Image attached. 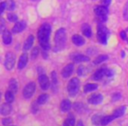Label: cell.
I'll return each mask as SVG.
<instances>
[{"label": "cell", "instance_id": "6da1fadb", "mask_svg": "<svg viewBox=\"0 0 128 126\" xmlns=\"http://www.w3.org/2000/svg\"><path fill=\"white\" fill-rule=\"evenodd\" d=\"M50 34H51V26L49 24H43L38 31V39L40 46L43 50L48 51L50 49Z\"/></svg>", "mask_w": 128, "mask_h": 126}, {"label": "cell", "instance_id": "7a4b0ae2", "mask_svg": "<svg viewBox=\"0 0 128 126\" xmlns=\"http://www.w3.org/2000/svg\"><path fill=\"white\" fill-rule=\"evenodd\" d=\"M54 42L55 46L58 49L62 50L65 48L67 42V33L66 30L64 28H60L56 32L54 36Z\"/></svg>", "mask_w": 128, "mask_h": 126}, {"label": "cell", "instance_id": "3957f363", "mask_svg": "<svg viewBox=\"0 0 128 126\" xmlns=\"http://www.w3.org/2000/svg\"><path fill=\"white\" fill-rule=\"evenodd\" d=\"M80 88V81L77 77H74L68 82V93L70 96H75L78 94Z\"/></svg>", "mask_w": 128, "mask_h": 126}, {"label": "cell", "instance_id": "277c9868", "mask_svg": "<svg viewBox=\"0 0 128 126\" xmlns=\"http://www.w3.org/2000/svg\"><path fill=\"white\" fill-rule=\"evenodd\" d=\"M98 40L100 44L106 45L107 43V38H108V30L106 26H104L102 24H99L98 26Z\"/></svg>", "mask_w": 128, "mask_h": 126}, {"label": "cell", "instance_id": "5b68a950", "mask_svg": "<svg viewBox=\"0 0 128 126\" xmlns=\"http://www.w3.org/2000/svg\"><path fill=\"white\" fill-rule=\"evenodd\" d=\"M95 13L96 17L100 19V21L104 22L107 18V14H108V9L107 6L104 5H98L95 7Z\"/></svg>", "mask_w": 128, "mask_h": 126}, {"label": "cell", "instance_id": "8992f818", "mask_svg": "<svg viewBox=\"0 0 128 126\" xmlns=\"http://www.w3.org/2000/svg\"><path fill=\"white\" fill-rule=\"evenodd\" d=\"M36 90V84L34 82H31L26 85L23 89V96L25 99H30L34 96V92Z\"/></svg>", "mask_w": 128, "mask_h": 126}, {"label": "cell", "instance_id": "52a82bcc", "mask_svg": "<svg viewBox=\"0 0 128 126\" xmlns=\"http://www.w3.org/2000/svg\"><path fill=\"white\" fill-rule=\"evenodd\" d=\"M15 64V54L12 53H7L4 59V68L7 70H12L14 68Z\"/></svg>", "mask_w": 128, "mask_h": 126}, {"label": "cell", "instance_id": "ba28073f", "mask_svg": "<svg viewBox=\"0 0 128 126\" xmlns=\"http://www.w3.org/2000/svg\"><path fill=\"white\" fill-rule=\"evenodd\" d=\"M107 71L108 68H101L99 69H98L93 75V79L95 81H100L104 78V76H107Z\"/></svg>", "mask_w": 128, "mask_h": 126}, {"label": "cell", "instance_id": "9c48e42d", "mask_svg": "<svg viewBox=\"0 0 128 126\" xmlns=\"http://www.w3.org/2000/svg\"><path fill=\"white\" fill-rule=\"evenodd\" d=\"M73 73H74V64H72V63L65 66L63 68V69L62 70V75L65 79L68 78L70 75H72Z\"/></svg>", "mask_w": 128, "mask_h": 126}, {"label": "cell", "instance_id": "30bf717a", "mask_svg": "<svg viewBox=\"0 0 128 126\" xmlns=\"http://www.w3.org/2000/svg\"><path fill=\"white\" fill-rule=\"evenodd\" d=\"M102 101H103V96L101 94H92L88 98L89 103L93 105L99 104V103H102Z\"/></svg>", "mask_w": 128, "mask_h": 126}, {"label": "cell", "instance_id": "8fae6325", "mask_svg": "<svg viewBox=\"0 0 128 126\" xmlns=\"http://www.w3.org/2000/svg\"><path fill=\"white\" fill-rule=\"evenodd\" d=\"M39 82H40V88L43 89V90H46L50 86L48 77L46 76V75H40Z\"/></svg>", "mask_w": 128, "mask_h": 126}, {"label": "cell", "instance_id": "7c38bea8", "mask_svg": "<svg viewBox=\"0 0 128 126\" xmlns=\"http://www.w3.org/2000/svg\"><path fill=\"white\" fill-rule=\"evenodd\" d=\"M26 27V23L25 21L17 22L14 26L12 27V32L13 33H20V32H23V31L25 30Z\"/></svg>", "mask_w": 128, "mask_h": 126}, {"label": "cell", "instance_id": "4fadbf2b", "mask_svg": "<svg viewBox=\"0 0 128 126\" xmlns=\"http://www.w3.org/2000/svg\"><path fill=\"white\" fill-rule=\"evenodd\" d=\"M71 59L73 60L74 62L76 63H80V62H85L89 61L90 59L88 56H85L84 54H81V53H76V54L72 55Z\"/></svg>", "mask_w": 128, "mask_h": 126}, {"label": "cell", "instance_id": "5bb4252c", "mask_svg": "<svg viewBox=\"0 0 128 126\" xmlns=\"http://www.w3.org/2000/svg\"><path fill=\"white\" fill-rule=\"evenodd\" d=\"M72 42L74 43V45L77 46H81L82 45L85 44V39H84V37H82L81 35H78V34H75L72 37Z\"/></svg>", "mask_w": 128, "mask_h": 126}, {"label": "cell", "instance_id": "9a60e30c", "mask_svg": "<svg viewBox=\"0 0 128 126\" xmlns=\"http://www.w3.org/2000/svg\"><path fill=\"white\" fill-rule=\"evenodd\" d=\"M12 40V33L7 30H6L3 32V42L4 45H10Z\"/></svg>", "mask_w": 128, "mask_h": 126}, {"label": "cell", "instance_id": "2e32d148", "mask_svg": "<svg viewBox=\"0 0 128 126\" xmlns=\"http://www.w3.org/2000/svg\"><path fill=\"white\" fill-rule=\"evenodd\" d=\"M27 63V55L26 53L20 55V60H18V68L20 70L23 69L26 66Z\"/></svg>", "mask_w": 128, "mask_h": 126}, {"label": "cell", "instance_id": "e0dca14e", "mask_svg": "<svg viewBox=\"0 0 128 126\" xmlns=\"http://www.w3.org/2000/svg\"><path fill=\"white\" fill-rule=\"evenodd\" d=\"M72 105H71V103H70V101H68V100L65 99L63 100V101L60 103V110H62V112H68V110L71 109Z\"/></svg>", "mask_w": 128, "mask_h": 126}, {"label": "cell", "instance_id": "ac0fdd59", "mask_svg": "<svg viewBox=\"0 0 128 126\" xmlns=\"http://www.w3.org/2000/svg\"><path fill=\"white\" fill-rule=\"evenodd\" d=\"M1 115L2 116H8L11 114L12 112V106L10 105V103H4L1 106Z\"/></svg>", "mask_w": 128, "mask_h": 126}, {"label": "cell", "instance_id": "d6986e66", "mask_svg": "<svg viewBox=\"0 0 128 126\" xmlns=\"http://www.w3.org/2000/svg\"><path fill=\"white\" fill-rule=\"evenodd\" d=\"M126 106H121L119 107V108L116 109L115 110L113 111V113H112V116L114 117V118H118V117H122L123 115L124 114V112H126Z\"/></svg>", "mask_w": 128, "mask_h": 126}, {"label": "cell", "instance_id": "ffe728a7", "mask_svg": "<svg viewBox=\"0 0 128 126\" xmlns=\"http://www.w3.org/2000/svg\"><path fill=\"white\" fill-rule=\"evenodd\" d=\"M82 32L87 38H90L92 36V31H91L90 26L88 24H84V25H82Z\"/></svg>", "mask_w": 128, "mask_h": 126}, {"label": "cell", "instance_id": "44dd1931", "mask_svg": "<svg viewBox=\"0 0 128 126\" xmlns=\"http://www.w3.org/2000/svg\"><path fill=\"white\" fill-rule=\"evenodd\" d=\"M34 36H32V35L28 36V38H27L26 40L25 44H24V46H23L24 51H27V50L30 49V48L32 47V44H34Z\"/></svg>", "mask_w": 128, "mask_h": 126}, {"label": "cell", "instance_id": "7402d4cb", "mask_svg": "<svg viewBox=\"0 0 128 126\" xmlns=\"http://www.w3.org/2000/svg\"><path fill=\"white\" fill-rule=\"evenodd\" d=\"M102 117L101 115H94L91 118V122L95 126H102Z\"/></svg>", "mask_w": 128, "mask_h": 126}, {"label": "cell", "instance_id": "603a6c76", "mask_svg": "<svg viewBox=\"0 0 128 126\" xmlns=\"http://www.w3.org/2000/svg\"><path fill=\"white\" fill-rule=\"evenodd\" d=\"M98 89V85L95 83H87L84 87V91L85 93H90L91 91H94Z\"/></svg>", "mask_w": 128, "mask_h": 126}, {"label": "cell", "instance_id": "cb8c5ba5", "mask_svg": "<svg viewBox=\"0 0 128 126\" xmlns=\"http://www.w3.org/2000/svg\"><path fill=\"white\" fill-rule=\"evenodd\" d=\"M4 99H6V102L7 103H12L13 101H14V94H13L12 91L8 90L6 91V95H4Z\"/></svg>", "mask_w": 128, "mask_h": 126}, {"label": "cell", "instance_id": "d4e9b609", "mask_svg": "<svg viewBox=\"0 0 128 126\" xmlns=\"http://www.w3.org/2000/svg\"><path fill=\"white\" fill-rule=\"evenodd\" d=\"M88 68L84 66H80L78 68H77V75L80 77H84V76H86L88 75Z\"/></svg>", "mask_w": 128, "mask_h": 126}, {"label": "cell", "instance_id": "484cf974", "mask_svg": "<svg viewBox=\"0 0 128 126\" xmlns=\"http://www.w3.org/2000/svg\"><path fill=\"white\" fill-rule=\"evenodd\" d=\"M9 88L10 90L12 91L13 93H16L18 91V82L15 79H12L9 82Z\"/></svg>", "mask_w": 128, "mask_h": 126}, {"label": "cell", "instance_id": "4316f807", "mask_svg": "<svg viewBox=\"0 0 128 126\" xmlns=\"http://www.w3.org/2000/svg\"><path fill=\"white\" fill-rule=\"evenodd\" d=\"M114 119L115 118H114V117L112 115L103 117V118H102V126H106L107 124H109L110 122H112Z\"/></svg>", "mask_w": 128, "mask_h": 126}, {"label": "cell", "instance_id": "83f0119b", "mask_svg": "<svg viewBox=\"0 0 128 126\" xmlns=\"http://www.w3.org/2000/svg\"><path fill=\"white\" fill-rule=\"evenodd\" d=\"M4 4H6V10H8V11H13L16 7V4L13 0H6Z\"/></svg>", "mask_w": 128, "mask_h": 126}, {"label": "cell", "instance_id": "f1b7e54d", "mask_svg": "<svg viewBox=\"0 0 128 126\" xmlns=\"http://www.w3.org/2000/svg\"><path fill=\"white\" fill-rule=\"evenodd\" d=\"M48 95L42 94V95H40L39 97H38L37 103H38V104H39V105H43V104H45L46 102H48Z\"/></svg>", "mask_w": 128, "mask_h": 126}, {"label": "cell", "instance_id": "f546056e", "mask_svg": "<svg viewBox=\"0 0 128 126\" xmlns=\"http://www.w3.org/2000/svg\"><path fill=\"white\" fill-rule=\"evenodd\" d=\"M108 59V56L107 55H104V54H102V55H99L98 57H96V60H94V65H98L102 62L105 61V60Z\"/></svg>", "mask_w": 128, "mask_h": 126}, {"label": "cell", "instance_id": "4dcf8cb0", "mask_svg": "<svg viewBox=\"0 0 128 126\" xmlns=\"http://www.w3.org/2000/svg\"><path fill=\"white\" fill-rule=\"evenodd\" d=\"M66 122L68 123L70 126H75L76 119H75V117H74V116L72 115V114H68V117H67V119H66Z\"/></svg>", "mask_w": 128, "mask_h": 126}, {"label": "cell", "instance_id": "1f68e13d", "mask_svg": "<svg viewBox=\"0 0 128 126\" xmlns=\"http://www.w3.org/2000/svg\"><path fill=\"white\" fill-rule=\"evenodd\" d=\"M7 19L10 22H16L18 20V16L14 13H9L7 15Z\"/></svg>", "mask_w": 128, "mask_h": 126}, {"label": "cell", "instance_id": "d6a6232c", "mask_svg": "<svg viewBox=\"0 0 128 126\" xmlns=\"http://www.w3.org/2000/svg\"><path fill=\"white\" fill-rule=\"evenodd\" d=\"M51 77H52V81H53V85L56 86L57 83H58V78H57V74L56 72H52L51 74Z\"/></svg>", "mask_w": 128, "mask_h": 126}, {"label": "cell", "instance_id": "836d02e7", "mask_svg": "<svg viewBox=\"0 0 128 126\" xmlns=\"http://www.w3.org/2000/svg\"><path fill=\"white\" fill-rule=\"evenodd\" d=\"M38 54H39V48L38 47H34L32 51V53H31V56H32V59L34 60L35 58H37Z\"/></svg>", "mask_w": 128, "mask_h": 126}, {"label": "cell", "instance_id": "e575fe53", "mask_svg": "<svg viewBox=\"0 0 128 126\" xmlns=\"http://www.w3.org/2000/svg\"><path fill=\"white\" fill-rule=\"evenodd\" d=\"M12 122V119L10 118V117H7V118H4V119H3L2 124H3V125L7 126V125H9V124H11Z\"/></svg>", "mask_w": 128, "mask_h": 126}, {"label": "cell", "instance_id": "d590c367", "mask_svg": "<svg viewBox=\"0 0 128 126\" xmlns=\"http://www.w3.org/2000/svg\"><path fill=\"white\" fill-rule=\"evenodd\" d=\"M124 18L126 20L128 21V6L126 5L124 6Z\"/></svg>", "mask_w": 128, "mask_h": 126}, {"label": "cell", "instance_id": "8d00e7d4", "mask_svg": "<svg viewBox=\"0 0 128 126\" xmlns=\"http://www.w3.org/2000/svg\"><path fill=\"white\" fill-rule=\"evenodd\" d=\"M0 23H1V25H0V29L2 31V32H4L6 29H4V25H6V22H4V18H1L0 19Z\"/></svg>", "mask_w": 128, "mask_h": 126}, {"label": "cell", "instance_id": "74e56055", "mask_svg": "<svg viewBox=\"0 0 128 126\" xmlns=\"http://www.w3.org/2000/svg\"><path fill=\"white\" fill-rule=\"evenodd\" d=\"M32 113H37V111H38V103L36 102V103H34V104H32Z\"/></svg>", "mask_w": 128, "mask_h": 126}, {"label": "cell", "instance_id": "f35d334b", "mask_svg": "<svg viewBox=\"0 0 128 126\" xmlns=\"http://www.w3.org/2000/svg\"><path fill=\"white\" fill-rule=\"evenodd\" d=\"M110 2H112V0H101V3L104 6H108L110 4Z\"/></svg>", "mask_w": 128, "mask_h": 126}, {"label": "cell", "instance_id": "ab89813d", "mask_svg": "<svg viewBox=\"0 0 128 126\" xmlns=\"http://www.w3.org/2000/svg\"><path fill=\"white\" fill-rule=\"evenodd\" d=\"M0 6H1V11H0V13L2 14L3 12H4V9H6V4H4V2H2L1 3V4H0Z\"/></svg>", "mask_w": 128, "mask_h": 126}, {"label": "cell", "instance_id": "60d3db41", "mask_svg": "<svg viewBox=\"0 0 128 126\" xmlns=\"http://www.w3.org/2000/svg\"><path fill=\"white\" fill-rule=\"evenodd\" d=\"M120 36H121V38H122V39H126V32L122 31V32H120Z\"/></svg>", "mask_w": 128, "mask_h": 126}, {"label": "cell", "instance_id": "b9f144b4", "mask_svg": "<svg viewBox=\"0 0 128 126\" xmlns=\"http://www.w3.org/2000/svg\"><path fill=\"white\" fill-rule=\"evenodd\" d=\"M76 126H84V124H82V121H78V122H77Z\"/></svg>", "mask_w": 128, "mask_h": 126}, {"label": "cell", "instance_id": "7bdbcfd3", "mask_svg": "<svg viewBox=\"0 0 128 126\" xmlns=\"http://www.w3.org/2000/svg\"><path fill=\"white\" fill-rule=\"evenodd\" d=\"M62 126H70V125L68 124V123L66 122V121H65V122L63 123V124H62Z\"/></svg>", "mask_w": 128, "mask_h": 126}]
</instances>
